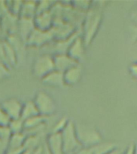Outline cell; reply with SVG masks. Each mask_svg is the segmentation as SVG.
Segmentation results:
<instances>
[{
    "instance_id": "cell-23",
    "label": "cell",
    "mask_w": 137,
    "mask_h": 154,
    "mask_svg": "<svg viewBox=\"0 0 137 154\" xmlns=\"http://www.w3.org/2000/svg\"><path fill=\"white\" fill-rule=\"evenodd\" d=\"M69 121V119L67 117H65V116L60 118L59 120L56 122V124L53 126L51 132H53V133H61L62 130L66 128Z\"/></svg>"
},
{
    "instance_id": "cell-5",
    "label": "cell",
    "mask_w": 137,
    "mask_h": 154,
    "mask_svg": "<svg viewBox=\"0 0 137 154\" xmlns=\"http://www.w3.org/2000/svg\"><path fill=\"white\" fill-rule=\"evenodd\" d=\"M54 70H55V68L53 55L50 54H43L35 60L31 72L35 78L42 80Z\"/></svg>"
},
{
    "instance_id": "cell-21",
    "label": "cell",
    "mask_w": 137,
    "mask_h": 154,
    "mask_svg": "<svg viewBox=\"0 0 137 154\" xmlns=\"http://www.w3.org/2000/svg\"><path fill=\"white\" fill-rule=\"evenodd\" d=\"M9 12L14 16L19 18V14L21 11L23 2L21 1H11V2H5Z\"/></svg>"
},
{
    "instance_id": "cell-12",
    "label": "cell",
    "mask_w": 137,
    "mask_h": 154,
    "mask_svg": "<svg viewBox=\"0 0 137 154\" xmlns=\"http://www.w3.org/2000/svg\"><path fill=\"white\" fill-rule=\"evenodd\" d=\"M83 77V67L81 63L76 64L74 67L63 73V78L66 86H74L79 84Z\"/></svg>"
},
{
    "instance_id": "cell-28",
    "label": "cell",
    "mask_w": 137,
    "mask_h": 154,
    "mask_svg": "<svg viewBox=\"0 0 137 154\" xmlns=\"http://www.w3.org/2000/svg\"><path fill=\"white\" fill-rule=\"evenodd\" d=\"M74 154H94L91 148H82Z\"/></svg>"
},
{
    "instance_id": "cell-10",
    "label": "cell",
    "mask_w": 137,
    "mask_h": 154,
    "mask_svg": "<svg viewBox=\"0 0 137 154\" xmlns=\"http://www.w3.org/2000/svg\"><path fill=\"white\" fill-rule=\"evenodd\" d=\"M35 29L34 24V19L19 18L18 26H17V35L22 39V41L26 44L29 36Z\"/></svg>"
},
{
    "instance_id": "cell-16",
    "label": "cell",
    "mask_w": 137,
    "mask_h": 154,
    "mask_svg": "<svg viewBox=\"0 0 137 154\" xmlns=\"http://www.w3.org/2000/svg\"><path fill=\"white\" fill-rule=\"evenodd\" d=\"M38 115H39V113L33 100H28L25 103H23V109H22L21 113L22 120H26L29 118Z\"/></svg>"
},
{
    "instance_id": "cell-22",
    "label": "cell",
    "mask_w": 137,
    "mask_h": 154,
    "mask_svg": "<svg viewBox=\"0 0 137 154\" xmlns=\"http://www.w3.org/2000/svg\"><path fill=\"white\" fill-rule=\"evenodd\" d=\"M55 4V2H50V1L37 2V12H36V15L42 14V13L50 11H51V9H52Z\"/></svg>"
},
{
    "instance_id": "cell-2",
    "label": "cell",
    "mask_w": 137,
    "mask_h": 154,
    "mask_svg": "<svg viewBox=\"0 0 137 154\" xmlns=\"http://www.w3.org/2000/svg\"><path fill=\"white\" fill-rule=\"evenodd\" d=\"M77 137L83 148H91L103 141V137L94 125L85 123H75Z\"/></svg>"
},
{
    "instance_id": "cell-19",
    "label": "cell",
    "mask_w": 137,
    "mask_h": 154,
    "mask_svg": "<svg viewBox=\"0 0 137 154\" xmlns=\"http://www.w3.org/2000/svg\"><path fill=\"white\" fill-rule=\"evenodd\" d=\"M40 135L38 136H26V140L24 142L23 148L26 150H30L33 151L35 149H37L38 146H40Z\"/></svg>"
},
{
    "instance_id": "cell-33",
    "label": "cell",
    "mask_w": 137,
    "mask_h": 154,
    "mask_svg": "<svg viewBox=\"0 0 137 154\" xmlns=\"http://www.w3.org/2000/svg\"><path fill=\"white\" fill-rule=\"evenodd\" d=\"M42 152H43V144H41L40 146H38L37 149L33 150L31 154H42Z\"/></svg>"
},
{
    "instance_id": "cell-27",
    "label": "cell",
    "mask_w": 137,
    "mask_h": 154,
    "mask_svg": "<svg viewBox=\"0 0 137 154\" xmlns=\"http://www.w3.org/2000/svg\"><path fill=\"white\" fill-rule=\"evenodd\" d=\"M122 154H135V144L132 143L129 144L126 149H123Z\"/></svg>"
},
{
    "instance_id": "cell-6",
    "label": "cell",
    "mask_w": 137,
    "mask_h": 154,
    "mask_svg": "<svg viewBox=\"0 0 137 154\" xmlns=\"http://www.w3.org/2000/svg\"><path fill=\"white\" fill-rule=\"evenodd\" d=\"M52 39L54 38L50 31H43L35 28L29 36L26 45L32 48H42L50 43Z\"/></svg>"
},
{
    "instance_id": "cell-8",
    "label": "cell",
    "mask_w": 137,
    "mask_h": 154,
    "mask_svg": "<svg viewBox=\"0 0 137 154\" xmlns=\"http://www.w3.org/2000/svg\"><path fill=\"white\" fill-rule=\"evenodd\" d=\"M0 105L9 116L11 120L21 119L23 103L19 100L15 98L7 99L2 101V103H0Z\"/></svg>"
},
{
    "instance_id": "cell-32",
    "label": "cell",
    "mask_w": 137,
    "mask_h": 154,
    "mask_svg": "<svg viewBox=\"0 0 137 154\" xmlns=\"http://www.w3.org/2000/svg\"><path fill=\"white\" fill-rule=\"evenodd\" d=\"M123 152V149H120V148H115L113 149L112 150H111L110 152H108L106 154H122Z\"/></svg>"
},
{
    "instance_id": "cell-38",
    "label": "cell",
    "mask_w": 137,
    "mask_h": 154,
    "mask_svg": "<svg viewBox=\"0 0 137 154\" xmlns=\"http://www.w3.org/2000/svg\"><path fill=\"white\" fill-rule=\"evenodd\" d=\"M135 125H136V128H137V121H136V123H135Z\"/></svg>"
},
{
    "instance_id": "cell-4",
    "label": "cell",
    "mask_w": 137,
    "mask_h": 154,
    "mask_svg": "<svg viewBox=\"0 0 137 154\" xmlns=\"http://www.w3.org/2000/svg\"><path fill=\"white\" fill-rule=\"evenodd\" d=\"M33 102L38 109L39 115L50 117L54 115L57 109V105L52 96L43 91H38L35 96Z\"/></svg>"
},
{
    "instance_id": "cell-34",
    "label": "cell",
    "mask_w": 137,
    "mask_h": 154,
    "mask_svg": "<svg viewBox=\"0 0 137 154\" xmlns=\"http://www.w3.org/2000/svg\"><path fill=\"white\" fill-rule=\"evenodd\" d=\"M42 154H51L50 152L49 151V149H48L46 143H44V144H43V152H42Z\"/></svg>"
},
{
    "instance_id": "cell-13",
    "label": "cell",
    "mask_w": 137,
    "mask_h": 154,
    "mask_svg": "<svg viewBox=\"0 0 137 154\" xmlns=\"http://www.w3.org/2000/svg\"><path fill=\"white\" fill-rule=\"evenodd\" d=\"M45 143L51 154H65L60 133L50 132L47 137Z\"/></svg>"
},
{
    "instance_id": "cell-30",
    "label": "cell",
    "mask_w": 137,
    "mask_h": 154,
    "mask_svg": "<svg viewBox=\"0 0 137 154\" xmlns=\"http://www.w3.org/2000/svg\"><path fill=\"white\" fill-rule=\"evenodd\" d=\"M25 149H7V151L5 152L4 154H21Z\"/></svg>"
},
{
    "instance_id": "cell-26",
    "label": "cell",
    "mask_w": 137,
    "mask_h": 154,
    "mask_svg": "<svg viewBox=\"0 0 137 154\" xmlns=\"http://www.w3.org/2000/svg\"><path fill=\"white\" fill-rule=\"evenodd\" d=\"M129 72L134 78L137 79V62L133 63L129 66Z\"/></svg>"
},
{
    "instance_id": "cell-25",
    "label": "cell",
    "mask_w": 137,
    "mask_h": 154,
    "mask_svg": "<svg viewBox=\"0 0 137 154\" xmlns=\"http://www.w3.org/2000/svg\"><path fill=\"white\" fill-rule=\"evenodd\" d=\"M10 122H11V119L0 105V128L8 127Z\"/></svg>"
},
{
    "instance_id": "cell-14",
    "label": "cell",
    "mask_w": 137,
    "mask_h": 154,
    "mask_svg": "<svg viewBox=\"0 0 137 154\" xmlns=\"http://www.w3.org/2000/svg\"><path fill=\"white\" fill-rule=\"evenodd\" d=\"M41 81L45 85L52 88H63L66 86L63 78V73L59 72L57 70H54L50 74L43 78Z\"/></svg>"
},
{
    "instance_id": "cell-15",
    "label": "cell",
    "mask_w": 137,
    "mask_h": 154,
    "mask_svg": "<svg viewBox=\"0 0 137 154\" xmlns=\"http://www.w3.org/2000/svg\"><path fill=\"white\" fill-rule=\"evenodd\" d=\"M37 12V2L35 1H25L23 2L19 18L34 19Z\"/></svg>"
},
{
    "instance_id": "cell-35",
    "label": "cell",
    "mask_w": 137,
    "mask_h": 154,
    "mask_svg": "<svg viewBox=\"0 0 137 154\" xmlns=\"http://www.w3.org/2000/svg\"><path fill=\"white\" fill-rule=\"evenodd\" d=\"M31 152L32 151H30V150H24L21 154H31Z\"/></svg>"
},
{
    "instance_id": "cell-1",
    "label": "cell",
    "mask_w": 137,
    "mask_h": 154,
    "mask_svg": "<svg viewBox=\"0 0 137 154\" xmlns=\"http://www.w3.org/2000/svg\"><path fill=\"white\" fill-rule=\"evenodd\" d=\"M103 20V11L99 5H95V2L92 3V6L88 11L84 14V20L82 23L81 35L84 39L86 46H89L98 33L99 27Z\"/></svg>"
},
{
    "instance_id": "cell-24",
    "label": "cell",
    "mask_w": 137,
    "mask_h": 154,
    "mask_svg": "<svg viewBox=\"0 0 137 154\" xmlns=\"http://www.w3.org/2000/svg\"><path fill=\"white\" fill-rule=\"evenodd\" d=\"M10 71H11V68L6 64L4 60H2L0 55V80L9 76Z\"/></svg>"
},
{
    "instance_id": "cell-3",
    "label": "cell",
    "mask_w": 137,
    "mask_h": 154,
    "mask_svg": "<svg viewBox=\"0 0 137 154\" xmlns=\"http://www.w3.org/2000/svg\"><path fill=\"white\" fill-rule=\"evenodd\" d=\"M60 134L62 137L65 154H74L83 148L77 137L75 123L73 121L70 120Z\"/></svg>"
},
{
    "instance_id": "cell-7",
    "label": "cell",
    "mask_w": 137,
    "mask_h": 154,
    "mask_svg": "<svg viewBox=\"0 0 137 154\" xmlns=\"http://www.w3.org/2000/svg\"><path fill=\"white\" fill-rule=\"evenodd\" d=\"M86 48V44L84 43L81 34H80L73 40L70 46L69 49L67 51V54L70 57L72 58L75 61H76L79 63H81L82 60L85 57Z\"/></svg>"
},
{
    "instance_id": "cell-17",
    "label": "cell",
    "mask_w": 137,
    "mask_h": 154,
    "mask_svg": "<svg viewBox=\"0 0 137 154\" xmlns=\"http://www.w3.org/2000/svg\"><path fill=\"white\" fill-rule=\"evenodd\" d=\"M25 140H26V135L24 133L11 134L8 141L7 149H24L23 145Z\"/></svg>"
},
{
    "instance_id": "cell-20",
    "label": "cell",
    "mask_w": 137,
    "mask_h": 154,
    "mask_svg": "<svg viewBox=\"0 0 137 154\" xmlns=\"http://www.w3.org/2000/svg\"><path fill=\"white\" fill-rule=\"evenodd\" d=\"M10 132L11 134H18L24 132V121L22 119L11 120L8 125Z\"/></svg>"
},
{
    "instance_id": "cell-18",
    "label": "cell",
    "mask_w": 137,
    "mask_h": 154,
    "mask_svg": "<svg viewBox=\"0 0 137 154\" xmlns=\"http://www.w3.org/2000/svg\"><path fill=\"white\" fill-rule=\"evenodd\" d=\"M116 147H117V145L115 143L102 141L99 144L91 147V149H92L94 154H106Z\"/></svg>"
},
{
    "instance_id": "cell-29",
    "label": "cell",
    "mask_w": 137,
    "mask_h": 154,
    "mask_svg": "<svg viewBox=\"0 0 137 154\" xmlns=\"http://www.w3.org/2000/svg\"><path fill=\"white\" fill-rule=\"evenodd\" d=\"M130 16H131L132 21L134 22L135 24H137V5L132 9L131 14H130Z\"/></svg>"
},
{
    "instance_id": "cell-11",
    "label": "cell",
    "mask_w": 137,
    "mask_h": 154,
    "mask_svg": "<svg viewBox=\"0 0 137 154\" xmlns=\"http://www.w3.org/2000/svg\"><path fill=\"white\" fill-rule=\"evenodd\" d=\"M53 59H54L55 70L62 73H64L71 67H74L76 64H79V63L75 61L67 54H56L53 55Z\"/></svg>"
},
{
    "instance_id": "cell-39",
    "label": "cell",
    "mask_w": 137,
    "mask_h": 154,
    "mask_svg": "<svg viewBox=\"0 0 137 154\" xmlns=\"http://www.w3.org/2000/svg\"><path fill=\"white\" fill-rule=\"evenodd\" d=\"M2 43V41H1V40H0V43Z\"/></svg>"
},
{
    "instance_id": "cell-37",
    "label": "cell",
    "mask_w": 137,
    "mask_h": 154,
    "mask_svg": "<svg viewBox=\"0 0 137 154\" xmlns=\"http://www.w3.org/2000/svg\"><path fill=\"white\" fill-rule=\"evenodd\" d=\"M2 34V29H1V23H0V35Z\"/></svg>"
},
{
    "instance_id": "cell-9",
    "label": "cell",
    "mask_w": 137,
    "mask_h": 154,
    "mask_svg": "<svg viewBox=\"0 0 137 154\" xmlns=\"http://www.w3.org/2000/svg\"><path fill=\"white\" fill-rule=\"evenodd\" d=\"M54 23H55V16L51 11L37 14L34 19L35 27L43 31H50L54 26Z\"/></svg>"
},
{
    "instance_id": "cell-31",
    "label": "cell",
    "mask_w": 137,
    "mask_h": 154,
    "mask_svg": "<svg viewBox=\"0 0 137 154\" xmlns=\"http://www.w3.org/2000/svg\"><path fill=\"white\" fill-rule=\"evenodd\" d=\"M131 32H132V39L137 42V24H135L134 26H132L131 28Z\"/></svg>"
},
{
    "instance_id": "cell-36",
    "label": "cell",
    "mask_w": 137,
    "mask_h": 154,
    "mask_svg": "<svg viewBox=\"0 0 137 154\" xmlns=\"http://www.w3.org/2000/svg\"><path fill=\"white\" fill-rule=\"evenodd\" d=\"M135 154H137V143H135Z\"/></svg>"
}]
</instances>
